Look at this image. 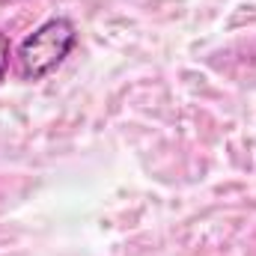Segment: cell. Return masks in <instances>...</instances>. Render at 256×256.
Returning a JSON list of instances; mask_svg holds the SVG:
<instances>
[{
    "instance_id": "1",
    "label": "cell",
    "mask_w": 256,
    "mask_h": 256,
    "mask_svg": "<svg viewBox=\"0 0 256 256\" xmlns=\"http://www.w3.org/2000/svg\"><path fill=\"white\" fill-rule=\"evenodd\" d=\"M74 42H78V33L68 18H48L18 45V51H15L18 74L24 80H39V78L51 74L72 54Z\"/></svg>"
},
{
    "instance_id": "2",
    "label": "cell",
    "mask_w": 256,
    "mask_h": 256,
    "mask_svg": "<svg viewBox=\"0 0 256 256\" xmlns=\"http://www.w3.org/2000/svg\"><path fill=\"white\" fill-rule=\"evenodd\" d=\"M9 63H12V45H9V36L0 30V84L9 72Z\"/></svg>"
}]
</instances>
